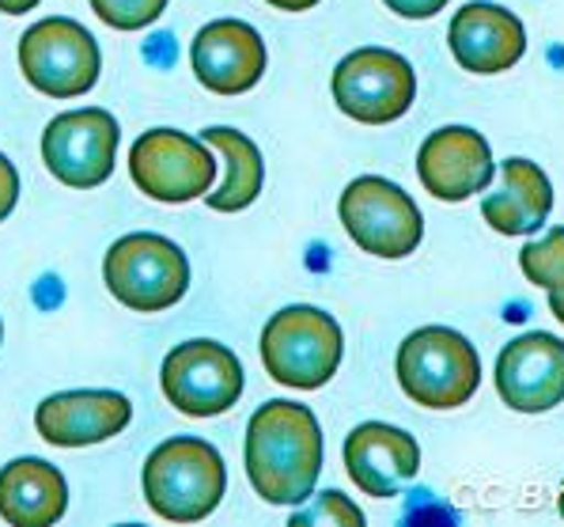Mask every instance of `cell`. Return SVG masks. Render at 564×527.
<instances>
[{
	"label": "cell",
	"instance_id": "6da1fadb",
	"mask_svg": "<svg viewBox=\"0 0 564 527\" xmlns=\"http://www.w3.org/2000/svg\"><path fill=\"white\" fill-rule=\"evenodd\" d=\"M247 478L269 505H303L323 474V426L303 402L269 399L247 426Z\"/></svg>",
	"mask_w": 564,
	"mask_h": 527
},
{
	"label": "cell",
	"instance_id": "7a4b0ae2",
	"mask_svg": "<svg viewBox=\"0 0 564 527\" xmlns=\"http://www.w3.org/2000/svg\"><path fill=\"white\" fill-rule=\"evenodd\" d=\"M144 501L171 524H197L216 513L228 490V466L202 437H171L152 448L141 471Z\"/></svg>",
	"mask_w": 564,
	"mask_h": 527
},
{
	"label": "cell",
	"instance_id": "3957f363",
	"mask_svg": "<svg viewBox=\"0 0 564 527\" xmlns=\"http://www.w3.org/2000/svg\"><path fill=\"white\" fill-rule=\"evenodd\" d=\"M398 384L424 410H455L477 395L481 357L466 334L451 326H421L398 345Z\"/></svg>",
	"mask_w": 564,
	"mask_h": 527
},
{
	"label": "cell",
	"instance_id": "277c9868",
	"mask_svg": "<svg viewBox=\"0 0 564 527\" xmlns=\"http://www.w3.org/2000/svg\"><path fill=\"white\" fill-rule=\"evenodd\" d=\"M345 334L334 315L311 304L281 308L262 331V365L269 379L296 391L326 387L341 368Z\"/></svg>",
	"mask_w": 564,
	"mask_h": 527
},
{
	"label": "cell",
	"instance_id": "5b68a950",
	"mask_svg": "<svg viewBox=\"0 0 564 527\" xmlns=\"http://www.w3.org/2000/svg\"><path fill=\"white\" fill-rule=\"evenodd\" d=\"M102 281L118 304L152 315L175 308L189 289V258L178 244L155 232L121 236L102 258Z\"/></svg>",
	"mask_w": 564,
	"mask_h": 527
},
{
	"label": "cell",
	"instance_id": "8992f818",
	"mask_svg": "<svg viewBox=\"0 0 564 527\" xmlns=\"http://www.w3.org/2000/svg\"><path fill=\"white\" fill-rule=\"evenodd\" d=\"M20 73L34 92L50 99H76L99 84L102 54L95 34L68 15H46L23 31Z\"/></svg>",
	"mask_w": 564,
	"mask_h": 527
},
{
	"label": "cell",
	"instance_id": "52a82bcc",
	"mask_svg": "<svg viewBox=\"0 0 564 527\" xmlns=\"http://www.w3.org/2000/svg\"><path fill=\"white\" fill-rule=\"evenodd\" d=\"M337 217L352 244L376 258H405L424 239V217L416 202L383 175L352 179L337 202Z\"/></svg>",
	"mask_w": 564,
	"mask_h": 527
},
{
	"label": "cell",
	"instance_id": "ba28073f",
	"mask_svg": "<svg viewBox=\"0 0 564 527\" xmlns=\"http://www.w3.org/2000/svg\"><path fill=\"white\" fill-rule=\"evenodd\" d=\"M334 103L360 126L398 122L416 99V73L387 46H360L334 68Z\"/></svg>",
	"mask_w": 564,
	"mask_h": 527
},
{
	"label": "cell",
	"instance_id": "9c48e42d",
	"mask_svg": "<svg viewBox=\"0 0 564 527\" xmlns=\"http://www.w3.org/2000/svg\"><path fill=\"white\" fill-rule=\"evenodd\" d=\"M129 175L152 202L182 205L213 190L216 155L202 137H189L182 129H149L129 149Z\"/></svg>",
	"mask_w": 564,
	"mask_h": 527
},
{
	"label": "cell",
	"instance_id": "30bf717a",
	"mask_svg": "<svg viewBox=\"0 0 564 527\" xmlns=\"http://www.w3.org/2000/svg\"><path fill=\"white\" fill-rule=\"evenodd\" d=\"M242 365L228 345L213 338L182 342L163 357L160 387L163 399L186 418H216L231 410L242 395Z\"/></svg>",
	"mask_w": 564,
	"mask_h": 527
},
{
	"label": "cell",
	"instance_id": "8fae6325",
	"mask_svg": "<svg viewBox=\"0 0 564 527\" xmlns=\"http://www.w3.org/2000/svg\"><path fill=\"white\" fill-rule=\"evenodd\" d=\"M118 118L102 107L65 110L42 129V163L57 183L95 190L110 179L118 155Z\"/></svg>",
	"mask_w": 564,
	"mask_h": 527
},
{
	"label": "cell",
	"instance_id": "7c38bea8",
	"mask_svg": "<svg viewBox=\"0 0 564 527\" xmlns=\"http://www.w3.org/2000/svg\"><path fill=\"white\" fill-rule=\"evenodd\" d=\"M497 391L511 410L545 413L564 402V342L531 331L508 342L497 357Z\"/></svg>",
	"mask_w": 564,
	"mask_h": 527
},
{
	"label": "cell",
	"instance_id": "4fadbf2b",
	"mask_svg": "<svg viewBox=\"0 0 564 527\" xmlns=\"http://www.w3.org/2000/svg\"><path fill=\"white\" fill-rule=\"evenodd\" d=\"M265 42L242 20H213L189 42V65L213 95H242L265 76Z\"/></svg>",
	"mask_w": 564,
	"mask_h": 527
},
{
	"label": "cell",
	"instance_id": "5bb4252c",
	"mask_svg": "<svg viewBox=\"0 0 564 527\" xmlns=\"http://www.w3.org/2000/svg\"><path fill=\"white\" fill-rule=\"evenodd\" d=\"M492 149L470 126H444L424 137L416 152V175L440 202H466L492 183Z\"/></svg>",
	"mask_w": 564,
	"mask_h": 527
},
{
	"label": "cell",
	"instance_id": "9a60e30c",
	"mask_svg": "<svg viewBox=\"0 0 564 527\" xmlns=\"http://www.w3.org/2000/svg\"><path fill=\"white\" fill-rule=\"evenodd\" d=\"M447 46L466 73L497 76L527 54V28L516 12L492 0H470L451 15Z\"/></svg>",
	"mask_w": 564,
	"mask_h": 527
},
{
	"label": "cell",
	"instance_id": "2e32d148",
	"mask_svg": "<svg viewBox=\"0 0 564 527\" xmlns=\"http://www.w3.org/2000/svg\"><path fill=\"white\" fill-rule=\"evenodd\" d=\"M345 471L368 497H398L421 474L416 440L387 421H364L345 437Z\"/></svg>",
	"mask_w": 564,
	"mask_h": 527
},
{
	"label": "cell",
	"instance_id": "e0dca14e",
	"mask_svg": "<svg viewBox=\"0 0 564 527\" xmlns=\"http://www.w3.org/2000/svg\"><path fill=\"white\" fill-rule=\"evenodd\" d=\"M133 421V402L121 391H61L42 399L34 429L54 448H88L118 437Z\"/></svg>",
	"mask_w": 564,
	"mask_h": 527
},
{
	"label": "cell",
	"instance_id": "ac0fdd59",
	"mask_svg": "<svg viewBox=\"0 0 564 527\" xmlns=\"http://www.w3.org/2000/svg\"><path fill=\"white\" fill-rule=\"evenodd\" d=\"M553 209V186L538 163L511 155L500 168V190L485 194L481 217L500 236H531L550 221Z\"/></svg>",
	"mask_w": 564,
	"mask_h": 527
},
{
	"label": "cell",
	"instance_id": "d6986e66",
	"mask_svg": "<svg viewBox=\"0 0 564 527\" xmlns=\"http://www.w3.org/2000/svg\"><path fill=\"white\" fill-rule=\"evenodd\" d=\"M68 508V482L39 455L12 460L0 471V516L12 527H54Z\"/></svg>",
	"mask_w": 564,
	"mask_h": 527
},
{
	"label": "cell",
	"instance_id": "ffe728a7",
	"mask_svg": "<svg viewBox=\"0 0 564 527\" xmlns=\"http://www.w3.org/2000/svg\"><path fill=\"white\" fill-rule=\"evenodd\" d=\"M202 141L213 144L224 160V183L205 194L208 209L216 213H242L247 205H254V197L262 194L265 183V163L258 144L247 133L231 126H208L202 129Z\"/></svg>",
	"mask_w": 564,
	"mask_h": 527
},
{
	"label": "cell",
	"instance_id": "44dd1931",
	"mask_svg": "<svg viewBox=\"0 0 564 527\" xmlns=\"http://www.w3.org/2000/svg\"><path fill=\"white\" fill-rule=\"evenodd\" d=\"M519 266H523L527 281L542 284L545 292L564 289V228L545 232L538 244H527L519 250Z\"/></svg>",
	"mask_w": 564,
	"mask_h": 527
},
{
	"label": "cell",
	"instance_id": "7402d4cb",
	"mask_svg": "<svg viewBox=\"0 0 564 527\" xmlns=\"http://www.w3.org/2000/svg\"><path fill=\"white\" fill-rule=\"evenodd\" d=\"M91 12L115 31H141L167 12V0H91Z\"/></svg>",
	"mask_w": 564,
	"mask_h": 527
},
{
	"label": "cell",
	"instance_id": "603a6c76",
	"mask_svg": "<svg viewBox=\"0 0 564 527\" xmlns=\"http://www.w3.org/2000/svg\"><path fill=\"white\" fill-rule=\"evenodd\" d=\"M318 527V524H337V527H360L364 524V513L357 505H352L345 494H337V490H326V494L315 497V505L300 508V513H292V527Z\"/></svg>",
	"mask_w": 564,
	"mask_h": 527
},
{
	"label": "cell",
	"instance_id": "cb8c5ba5",
	"mask_svg": "<svg viewBox=\"0 0 564 527\" xmlns=\"http://www.w3.org/2000/svg\"><path fill=\"white\" fill-rule=\"evenodd\" d=\"M15 202H20V171H15V163L0 152V221L12 217Z\"/></svg>",
	"mask_w": 564,
	"mask_h": 527
},
{
	"label": "cell",
	"instance_id": "d4e9b609",
	"mask_svg": "<svg viewBox=\"0 0 564 527\" xmlns=\"http://www.w3.org/2000/svg\"><path fill=\"white\" fill-rule=\"evenodd\" d=\"M383 4L402 20H432L436 12H444L451 0H383Z\"/></svg>",
	"mask_w": 564,
	"mask_h": 527
},
{
	"label": "cell",
	"instance_id": "484cf974",
	"mask_svg": "<svg viewBox=\"0 0 564 527\" xmlns=\"http://www.w3.org/2000/svg\"><path fill=\"white\" fill-rule=\"evenodd\" d=\"M265 4L276 8V12H311L318 0H265Z\"/></svg>",
	"mask_w": 564,
	"mask_h": 527
},
{
	"label": "cell",
	"instance_id": "4316f807",
	"mask_svg": "<svg viewBox=\"0 0 564 527\" xmlns=\"http://www.w3.org/2000/svg\"><path fill=\"white\" fill-rule=\"evenodd\" d=\"M42 0H0V12L4 15H23V12H34Z\"/></svg>",
	"mask_w": 564,
	"mask_h": 527
},
{
	"label": "cell",
	"instance_id": "83f0119b",
	"mask_svg": "<svg viewBox=\"0 0 564 527\" xmlns=\"http://www.w3.org/2000/svg\"><path fill=\"white\" fill-rule=\"evenodd\" d=\"M550 311L564 323V289L561 292H550Z\"/></svg>",
	"mask_w": 564,
	"mask_h": 527
},
{
	"label": "cell",
	"instance_id": "f1b7e54d",
	"mask_svg": "<svg viewBox=\"0 0 564 527\" xmlns=\"http://www.w3.org/2000/svg\"><path fill=\"white\" fill-rule=\"evenodd\" d=\"M557 508H561V516H564V486H561V497H557Z\"/></svg>",
	"mask_w": 564,
	"mask_h": 527
},
{
	"label": "cell",
	"instance_id": "f546056e",
	"mask_svg": "<svg viewBox=\"0 0 564 527\" xmlns=\"http://www.w3.org/2000/svg\"><path fill=\"white\" fill-rule=\"evenodd\" d=\"M0 342H4V323H0Z\"/></svg>",
	"mask_w": 564,
	"mask_h": 527
}]
</instances>
